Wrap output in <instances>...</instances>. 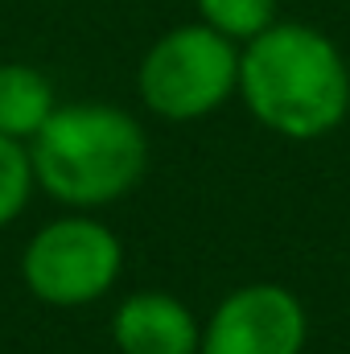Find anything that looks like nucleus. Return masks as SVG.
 <instances>
[{
  "mask_svg": "<svg viewBox=\"0 0 350 354\" xmlns=\"http://www.w3.org/2000/svg\"><path fill=\"white\" fill-rule=\"evenodd\" d=\"M202 25L219 29L231 41H252L276 25V0H198Z\"/></svg>",
  "mask_w": 350,
  "mask_h": 354,
  "instance_id": "obj_8",
  "label": "nucleus"
},
{
  "mask_svg": "<svg viewBox=\"0 0 350 354\" xmlns=\"http://www.w3.org/2000/svg\"><path fill=\"white\" fill-rule=\"evenodd\" d=\"M136 91L161 120H202L239 91V50L210 25L169 29L140 62Z\"/></svg>",
  "mask_w": 350,
  "mask_h": 354,
  "instance_id": "obj_3",
  "label": "nucleus"
},
{
  "mask_svg": "<svg viewBox=\"0 0 350 354\" xmlns=\"http://www.w3.org/2000/svg\"><path fill=\"white\" fill-rule=\"evenodd\" d=\"M124 272V243L111 227L75 210L46 223L21 256L25 288L54 309H83L103 301Z\"/></svg>",
  "mask_w": 350,
  "mask_h": 354,
  "instance_id": "obj_4",
  "label": "nucleus"
},
{
  "mask_svg": "<svg viewBox=\"0 0 350 354\" xmlns=\"http://www.w3.org/2000/svg\"><path fill=\"white\" fill-rule=\"evenodd\" d=\"M111 342L120 354H198L202 322L165 288H140L120 301L111 317Z\"/></svg>",
  "mask_w": 350,
  "mask_h": 354,
  "instance_id": "obj_6",
  "label": "nucleus"
},
{
  "mask_svg": "<svg viewBox=\"0 0 350 354\" xmlns=\"http://www.w3.org/2000/svg\"><path fill=\"white\" fill-rule=\"evenodd\" d=\"M33 189H37V177H33V161H29V145L0 132V227L21 218Z\"/></svg>",
  "mask_w": 350,
  "mask_h": 354,
  "instance_id": "obj_9",
  "label": "nucleus"
},
{
  "mask_svg": "<svg viewBox=\"0 0 350 354\" xmlns=\"http://www.w3.org/2000/svg\"><path fill=\"white\" fill-rule=\"evenodd\" d=\"M309 338L305 305L293 288L256 280L231 288L202 326L198 354H301Z\"/></svg>",
  "mask_w": 350,
  "mask_h": 354,
  "instance_id": "obj_5",
  "label": "nucleus"
},
{
  "mask_svg": "<svg viewBox=\"0 0 350 354\" xmlns=\"http://www.w3.org/2000/svg\"><path fill=\"white\" fill-rule=\"evenodd\" d=\"M37 185L71 206L99 210L128 198L149 169V136L140 120L107 103H66L29 140Z\"/></svg>",
  "mask_w": 350,
  "mask_h": 354,
  "instance_id": "obj_2",
  "label": "nucleus"
},
{
  "mask_svg": "<svg viewBox=\"0 0 350 354\" xmlns=\"http://www.w3.org/2000/svg\"><path fill=\"white\" fill-rule=\"evenodd\" d=\"M239 95L284 140L330 136L350 111V71L338 46L309 25H272L239 54Z\"/></svg>",
  "mask_w": 350,
  "mask_h": 354,
  "instance_id": "obj_1",
  "label": "nucleus"
},
{
  "mask_svg": "<svg viewBox=\"0 0 350 354\" xmlns=\"http://www.w3.org/2000/svg\"><path fill=\"white\" fill-rule=\"evenodd\" d=\"M54 87L42 71L21 66V62H4L0 66V132L12 140H33L42 132V124L54 115Z\"/></svg>",
  "mask_w": 350,
  "mask_h": 354,
  "instance_id": "obj_7",
  "label": "nucleus"
}]
</instances>
